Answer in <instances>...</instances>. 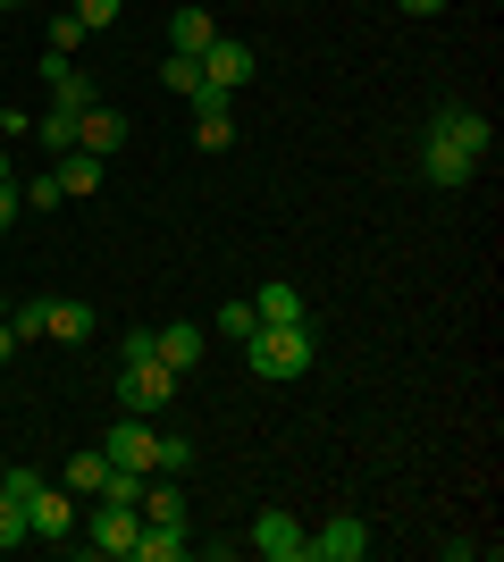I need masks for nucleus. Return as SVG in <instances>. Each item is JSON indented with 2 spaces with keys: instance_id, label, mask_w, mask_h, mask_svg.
<instances>
[{
  "instance_id": "1",
  "label": "nucleus",
  "mask_w": 504,
  "mask_h": 562,
  "mask_svg": "<svg viewBox=\"0 0 504 562\" xmlns=\"http://www.w3.org/2000/svg\"><path fill=\"white\" fill-rule=\"evenodd\" d=\"M488 143H496V126H488V110H437L429 117V135H421V186H437V193H462L471 177H480V160H488Z\"/></svg>"
},
{
  "instance_id": "2",
  "label": "nucleus",
  "mask_w": 504,
  "mask_h": 562,
  "mask_svg": "<svg viewBox=\"0 0 504 562\" xmlns=\"http://www.w3.org/2000/svg\"><path fill=\"white\" fill-rule=\"evenodd\" d=\"M312 361H320L312 319H278V328H253V336H244V370L261 378V386H294Z\"/></svg>"
},
{
  "instance_id": "3",
  "label": "nucleus",
  "mask_w": 504,
  "mask_h": 562,
  "mask_svg": "<svg viewBox=\"0 0 504 562\" xmlns=\"http://www.w3.org/2000/svg\"><path fill=\"white\" fill-rule=\"evenodd\" d=\"M177 386H186V378L168 370L160 352H152V361H119V403H126V412H144V420L160 412V403H177Z\"/></svg>"
},
{
  "instance_id": "4",
  "label": "nucleus",
  "mask_w": 504,
  "mask_h": 562,
  "mask_svg": "<svg viewBox=\"0 0 504 562\" xmlns=\"http://www.w3.org/2000/svg\"><path fill=\"white\" fill-rule=\"evenodd\" d=\"M253 554H261V562H312V529L269 504V513L253 520Z\"/></svg>"
},
{
  "instance_id": "5",
  "label": "nucleus",
  "mask_w": 504,
  "mask_h": 562,
  "mask_svg": "<svg viewBox=\"0 0 504 562\" xmlns=\"http://www.w3.org/2000/svg\"><path fill=\"white\" fill-rule=\"evenodd\" d=\"M135 529H144V513H135V504H93V513H85V546H93V554H135Z\"/></svg>"
},
{
  "instance_id": "6",
  "label": "nucleus",
  "mask_w": 504,
  "mask_h": 562,
  "mask_svg": "<svg viewBox=\"0 0 504 562\" xmlns=\"http://www.w3.org/2000/svg\"><path fill=\"white\" fill-rule=\"evenodd\" d=\"M101 453H110L119 470H160V428H152L144 412H126V420L101 437Z\"/></svg>"
},
{
  "instance_id": "7",
  "label": "nucleus",
  "mask_w": 504,
  "mask_h": 562,
  "mask_svg": "<svg viewBox=\"0 0 504 562\" xmlns=\"http://www.w3.org/2000/svg\"><path fill=\"white\" fill-rule=\"evenodd\" d=\"M25 529H34V538H76V495L59 487V479H43V487L25 495Z\"/></svg>"
},
{
  "instance_id": "8",
  "label": "nucleus",
  "mask_w": 504,
  "mask_h": 562,
  "mask_svg": "<svg viewBox=\"0 0 504 562\" xmlns=\"http://www.w3.org/2000/svg\"><path fill=\"white\" fill-rule=\"evenodd\" d=\"M202 76H211L219 93H236V85H253V76H261V59H253V43H236V34H211V50H202Z\"/></svg>"
},
{
  "instance_id": "9",
  "label": "nucleus",
  "mask_w": 504,
  "mask_h": 562,
  "mask_svg": "<svg viewBox=\"0 0 504 562\" xmlns=\"http://www.w3.org/2000/svg\"><path fill=\"white\" fill-rule=\"evenodd\" d=\"M361 554H370V529L354 513H336L328 529H312V562H361Z\"/></svg>"
},
{
  "instance_id": "10",
  "label": "nucleus",
  "mask_w": 504,
  "mask_h": 562,
  "mask_svg": "<svg viewBox=\"0 0 504 562\" xmlns=\"http://www.w3.org/2000/svg\"><path fill=\"white\" fill-rule=\"evenodd\" d=\"M119 143H126V117L110 110V101H93V110L76 117V151H93V160H110Z\"/></svg>"
},
{
  "instance_id": "11",
  "label": "nucleus",
  "mask_w": 504,
  "mask_h": 562,
  "mask_svg": "<svg viewBox=\"0 0 504 562\" xmlns=\"http://www.w3.org/2000/svg\"><path fill=\"white\" fill-rule=\"evenodd\" d=\"M202 345H211V336L193 328V319H168V328H152V352H160V361H168L177 378H186L193 361H202Z\"/></svg>"
},
{
  "instance_id": "12",
  "label": "nucleus",
  "mask_w": 504,
  "mask_h": 562,
  "mask_svg": "<svg viewBox=\"0 0 504 562\" xmlns=\"http://www.w3.org/2000/svg\"><path fill=\"white\" fill-rule=\"evenodd\" d=\"M101 479H110V453H101V446H85V453H68V462H59V487H68L76 504H93Z\"/></svg>"
},
{
  "instance_id": "13",
  "label": "nucleus",
  "mask_w": 504,
  "mask_h": 562,
  "mask_svg": "<svg viewBox=\"0 0 504 562\" xmlns=\"http://www.w3.org/2000/svg\"><path fill=\"white\" fill-rule=\"evenodd\" d=\"M211 34H219L211 9H177V18H168V50H177V59H202V50H211Z\"/></svg>"
},
{
  "instance_id": "14",
  "label": "nucleus",
  "mask_w": 504,
  "mask_h": 562,
  "mask_svg": "<svg viewBox=\"0 0 504 562\" xmlns=\"http://www.w3.org/2000/svg\"><path fill=\"white\" fill-rule=\"evenodd\" d=\"M186 554H193L186 529H160V520H144V529H135V554H126V562H186Z\"/></svg>"
},
{
  "instance_id": "15",
  "label": "nucleus",
  "mask_w": 504,
  "mask_h": 562,
  "mask_svg": "<svg viewBox=\"0 0 504 562\" xmlns=\"http://www.w3.org/2000/svg\"><path fill=\"white\" fill-rule=\"evenodd\" d=\"M51 177H59V193H68V202H93V193H101V160H93V151H59V168H51Z\"/></svg>"
},
{
  "instance_id": "16",
  "label": "nucleus",
  "mask_w": 504,
  "mask_h": 562,
  "mask_svg": "<svg viewBox=\"0 0 504 562\" xmlns=\"http://www.w3.org/2000/svg\"><path fill=\"white\" fill-rule=\"evenodd\" d=\"M135 513H144V520H160V529H186V520H193V513H186V487H177V479H152Z\"/></svg>"
},
{
  "instance_id": "17",
  "label": "nucleus",
  "mask_w": 504,
  "mask_h": 562,
  "mask_svg": "<svg viewBox=\"0 0 504 562\" xmlns=\"http://www.w3.org/2000/svg\"><path fill=\"white\" fill-rule=\"evenodd\" d=\"M51 345H85V336H93V311L85 303H68V294H51Z\"/></svg>"
},
{
  "instance_id": "18",
  "label": "nucleus",
  "mask_w": 504,
  "mask_h": 562,
  "mask_svg": "<svg viewBox=\"0 0 504 562\" xmlns=\"http://www.w3.org/2000/svg\"><path fill=\"white\" fill-rule=\"evenodd\" d=\"M253 311H261V328H278V319H303V294H294L287 278H269L261 294H253Z\"/></svg>"
},
{
  "instance_id": "19",
  "label": "nucleus",
  "mask_w": 504,
  "mask_h": 562,
  "mask_svg": "<svg viewBox=\"0 0 504 562\" xmlns=\"http://www.w3.org/2000/svg\"><path fill=\"white\" fill-rule=\"evenodd\" d=\"M34 143H51V151H76V110H59V101H51V110L34 117Z\"/></svg>"
},
{
  "instance_id": "20",
  "label": "nucleus",
  "mask_w": 504,
  "mask_h": 562,
  "mask_svg": "<svg viewBox=\"0 0 504 562\" xmlns=\"http://www.w3.org/2000/svg\"><path fill=\"white\" fill-rule=\"evenodd\" d=\"M51 50H59V59H76V50H85V18H76V9H59V18H51Z\"/></svg>"
},
{
  "instance_id": "21",
  "label": "nucleus",
  "mask_w": 504,
  "mask_h": 562,
  "mask_svg": "<svg viewBox=\"0 0 504 562\" xmlns=\"http://www.w3.org/2000/svg\"><path fill=\"white\" fill-rule=\"evenodd\" d=\"M9 328H18V345H25V336H43V328H51V294H34V303H18V311H9Z\"/></svg>"
},
{
  "instance_id": "22",
  "label": "nucleus",
  "mask_w": 504,
  "mask_h": 562,
  "mask_svg": "<svg viewBox=\"0 0 504 562\" xmlns=\"http://www.w3.org/2000/svg\"><path fill=\"white\" fill-rule=\"evenodd\" d=\"M160 85H168V93H202V59H177V50H168Z\"/></svg>"
},
{
  "instance_id": "23",
  "label": "nucleus",
  "mask_w": 504,
  "mask_h": 562,
  "mask_svg": "<svg viewBox=\"0 0 504 562\" xmlns=\"http://www.w3.org/2000/svg\"><path fill=\"white\" fill-rule=\"evenodd\" d=\"M253 328H261V311H253V303H227V311H219V336H227V345H244Z\"/></svg>"
},
{
  "instance_id": "24",
  "label": "nucleus",
  "mask_w": 504,
  "mask_h": 562,
  "mask_svg": "<svg viewBox=\"0 0 504 562\" xmlns=\"http://www.w3.org/2000/svg\"><path fill=\"white\" fill-rule=\"evenodd\" d=\"M193 143H202V151H227V143H236V117H193Z\"/></svg>"
},
{
  "instance_id": "25",
  "label": "nucleus",
  "mask_w": 504,
  "mask_h": 562,
  "mask_svg": "<svg viewBox=\"0 0 504 562\" xmlns=\"http://www.w3.org/2000/svg\"><path fill=\"white\" fill-rule=\"evenodd\" d=\"M68 9L85 18V34H101V25H119V9H126V0H68Z\"/></svg>"
},
{
  "instance_id": "26",
  "label": "nucleus",
  "mask_w": 504,
  "mask_h": 562,
  "mask_svg": "<svg viewBox=\"0 0 504 562\" xmlns=\"http://www.w3.org/2000/svg\"><path fill=\"white\" fill-rule=\"evenodd\" d=\"M34 487H43V470H25V462H9V470H0V495H9V504H25Z\"/></svg>"
},
{
  "instance_id": "27",
  "label": "nucleus",
  "mask_w": 504,
  "mask_h": 562,
  "mask_svg": "<svg viewBox=\"0 0 504 562\" xmlns=\"http://www.w3.org/2000/svg\"><path fill=\"white\" fill-rule=\"evenodd\" d=\"M34 538V529H25V504H9V495H0V554H9V546H25Z\"/></svg>"
},
{
  "instance_id": "28",
  "label": "nucleus",
  "mask_w": 504,
  "mask_h": 562,
  "mask_svg": "<svg viewBox=\"0 0 504 562\" xmlns=\"http://www.w3.org/2000/svg\"><path fill=\"white\" fill-rule=\"evenodd\" d=\"M18 202H25V211H59V202H68V193H59V177H34V186H25Z\"/></svg>"
},
{
  "instance_id": "29",
  "label": "nucleus",
  "mask_w": 504,
  "mask_h": 562,
  "mask_svg": "<svg viewBox=\"0 0 504 562\" xmlns=\"http://www.w3.org/2000/svg\"><path fill=\"white\" fill-rule=\"evenodd\" d=\"M160 470H193V437H160Z\"/></svg>"
},
{
  "instance_id": "30",
  "label": "nucleus",
  "mask_w": 504,
  "mask_h": 562,
  "mask_svg": "<svg viewBox=\"0 0 504 562\" xmlns=\"http://www.w3.org/2000/svg\"><path fill=\"white\" fill-rule=\"evenodd\" d=\"M18 211H25V202H18V186H0V235L18 227Z\"/></svg>"
},
{
  "instance_id": "31",
  "label": "nucleus",
  "mask_w": 504,
  "mask_h": 562,
  "mask_svg": "<svg viewBox=\"0 0 504 562\" xmlns=\"http://www.w3.org/2000/svg\"><path fill=\"white\" fill-rule=\"evenodd\" d=\"M404 9H412V18H437V9H446V0H404Z\"/></svg>"
},
{
  "instance_id": "32",
  "label": "nucleus",
  "mask_w": 504,
  "mask_h": 562,
  "mask_svg": "<svg viewBox=\"0 0 504 562\" xmlns=\"http://www.w3.org/2000/svg\"><path fill=\"white\" fill-rule=\"evenodd\" d=\"M9 352H18V328H9V319H0V361H9Z\"/></svg>"
},
{
  "instance_id": "33",
  "label": "nucleus",
  "mask_w": 504,
  "mask_h": 562,
  "mask_svg": "<svg viewBox=\"0 0 504 562\" xmlns=\"http://www.w3.org/2000/svg\"><path fill=\"white\" fill-rule=\"evenodd\" d=\"M0 186H9V143H0Z\"/></svg>"
},
{
  "instance_id": "34",
  "label": "nucleus",
  "mask_w": 504,
  "mask_h": 562,
  "mask_svg": "<svg viewBox=\"0 0 504 562\" xmlns=\"http://www.w3.org/2000/svg\"><path fill=\"white\" fill-rule=\"evenodd\" d=\"M0 319H9V285H0Z\"/></svg>"
},
{
  "instance_id": "35",
  "label": "nucleus",
  "mask_w": 504,
  "mask_h": 562,
  "mask_svg": "<svg viewBox=\"0 0 504 562\" xmlns=\"http://www.w3.org/2000/svg\"><path fill=\"white\" fill-rule=\"evenodd\" d=\"M0 9H18V0H0Z\"/></svg>"
}]
</instances>
